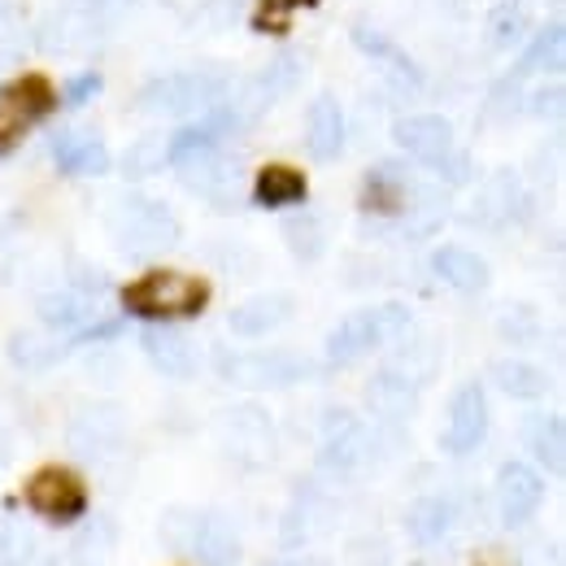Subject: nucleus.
Masks as SVG:
<instances>
[{
  "instance_id": "f257e3e1",
  "label": "nucleus",
  "mask_w": 566,
  "mask_h": 566,
  "mask_svg": "<svg viewBox=\"0 0 566 566\" xmlns=\"http://www.w3.org/2000/svg\"><path fill=\"white\" fill-rule=\"evenodd\" d=\"M127 314L148 323H170V318H197L210 305V283L184 271H148L144 280L127 283L123 292Z\"/></svg>"
},
{
  "instance_id": "f03ea898",
  "label": "nucleus",
  "mask_w": 566,
  "mask_h": 566,
  "mask_svg": "<svg viewBox=\"0 0 566 566\" xmlns=\"http://www.w3.org/2000/svg\"><path fill=\"white\" fill-rule=\"evenodd\" d=\"M227 74L213 66H197V71H175L153 78L140 92V105L148 114H166V118H197L213 109L227 92Z\"/></svg>"
},
{
  "instance_id": "7ed1b4c3",
  "label": "nucleus",
  "mask_w": 566,
  "mask_h": 566,
  "mask_svg": "<svg viewBox=\"0 0 566 566\" xmlns=\"http://www.w3.org/2000/svg\"><path fill=\"white\" fill-rule=\"evenodd\" d=\"M392 140L401 144L415 161H423L436 175H444L449 184H462L467 170H471L467 153L453 140V123L440 118V114H406V118H397L392 123Z\"/></svg>"
},
{
  "instance_id": "20e7f679",
  "label": "nucleus",
  "mask_w": 566,
  "mask_h": 566,
  "mask_svg": "<svg viewBox=\"0 0 566 566\" xmlns=\"http://www.w3.org/2000/svg\"><path fill=\"white\" fill-rule=\"evenodd\" d=\"M410 327V310L388 301V305H370V310H354L349 318L336 323V332L327 336V361L332 366H354L357 357L370 349L388 345L392 336H401Z\"/></svg>"
},
{
  "instance_id": "39448f33",
  "label": "nucleus",
  "mask_w": 566,
  "mask_h": 566,
  "mask_svg": "<svg viewBox=\"0 0 566 566\" xmlns=\"http://www.w3.org/2000/svg\"><path fill=\"white\" fill-rule=\"evenodd\" d=\"M57 109V92L44 74H22L0 87V157H9L22 136Z\"/></svg>"
},
{
  "instance_id": "423d86ee",
  "label": "nucleus",
  "mask_w": 566,
  "mask_h": 566,
  "mask_svg": "<svg viewBox=\"0 0 566 566\" xmlns=\"http://www.w3.org/2000/svg\"><path fill=\"white\" fill-rule=\"evenodd\" d=\"M114 240L118 249L136 253V258H153L161 249H170L179 240V218L166 210L161 201H148V197H132L114 210Z\"/></svg>"
},
{
  "instance_id": "0eeeda50",
  "label": "nucleus",
  "mask_w": 566,
  "mask_h": 566,
  "mask_svg": "<svg viewBox=\"0 0 566 566\" xmlns=\"http://www.w3.org/2000/svg\"><path fill=\"white\" fill-rule=\"evenodd\" d=\"M218 375L240 388H287L310 375V361L296 354H218Z\"/></svg>"
},
{
  "instance_id": "6e6552de",
  "label": "nucleus",
  "mask_w": 566,
  "mask_h": 566,
  "mask_svg": "<svg viewBox=\"0 0 566 566\" xmlns=\"http://www.w3.org/2000/svg\"><path fill=\"white\" fill-rule=\"evenodd\" d=\"M27 505L40 514V518H53V523H74L87 514V484L66 471V467H44L31 475L27 484Z\"/></svg>"
},
{
  "instance_id": "1a4fd4ad",
  "label": "nucleus",
  "mask_w": 566,
  "mask_h": 566,
  "mask_svg": "<svg viewBox=\"0 0 566 566\" xmlns=\"http://www.w3.org/2000/svg\"><path fill=\"white\" fill-rule=\"evenodd\" d=\"M484 436H489V397H484V384L467 379L449 401V423H444L440 444H444V453L467 458L484 444Z\"/></svg>"
},
{
  "instance_id": "9d476101",
  "label": "nucleus",
  "mask_w": 566,
  "mask_h": 566,
  "mask_svg": "<svg viewBox=\"0 0 566 566\" xmlns=\"http://www.w3.org/2000/svg\"><path fill=\"white\" fill-rule=\"evenodd\" d=\"M366 458H370V431L357 423L349 410H332L323 423L318 467L332 475H354Z\"/></svg>"
},
{
  "instance_id": "9b49d317",
  "label": "nucleus",
  "mask_w": 566,
  "mask_h": 566,
  "mask_svg": "<svg viewBox=\"0 0 566 566\" xmlns=\"http://www.w3.org/2000/svg\"><path fill=\"white\" fill-rule=\"evenodd\" d=\"M545 501V480L536 467L527 462H505L496 471V510H501V523L510 527H523Z\"/></svg>"
},
{
  "instance_id": "f8f14e48",
  "label": "nucleus",
  "mask_w": 566,
  "mask_h": 566,
  "mask_svg": "<svg viewBox=\"0 0 566 566\" xmlns=\"http://www.w3.org/2000/svg\"><path fill=\"white\" fill-rule=\"evenodd\" d=\"M419 201H423V192L397 166H375L361 184V210L370 213H410Z\"/></svg>"
},
{
  "instance_id": "ddd939ff",
  "label": "nucleus",
  "mask_w": 566,
  "mask_h": 566,
  "mask_svg": "<svg viewBox=\"0 0 566 566\" xmlns=\"http://www.w3.org/2000/svg\"><path fill=\"white\" fill-rule=\"evenodd\" d=\"M96 305H101V292L74 283V287H62V292L40 296V318H44L53 332H74V336H78L83 327L96 323V314H101Z\"/></svg>"
},
{
  "instance_id": "4468645a",
  "label": "nucleus",
  "mask_w": 566,
  "mask_h": 566,
  "mask_svg": "<svg viewBox=\"0 0 566 566\" xmlns=\"http://www.w3.org/2000/svg\"><path fill=\"white\" fill-rule=\"evenodd\" d=\"M287 318H292V296L287 292H262V296H249L244 305H235L227 327L235 336H244V340H258V336L283 327Z\"/></svg>"
},
{
  "instance_id": "2eb2a0df",
  "label": "nucleus",
  "mask_w": 566,
  "mask_h": 566,
  "mask_svg": "<svg viewBox=\"0 0 566 566\" xmlns=\"http://www.w3.org/2000/svg\"><path fill=\"white\" fill-rule=\"evenodd\" d=\"M305 148H310L318 161L340 157V148H345V109H340L336 96H314V101H310V114H305Z\"/></svg>"
},
{
  "instance_id": "dca6fc26",
  "label": "nucleus",
  "mask_w": 566,
  "mask_h": 566,
  "mask_svg": "<svg viewBox=\"0 0 566 566\" xmlns=\"http://www.w3.org/2000/svg\"><path fill=\"white\" fill-rule=\"evenodd\" d=\"M518 201H523L518 179H514L510 170H496V175L484 179V188L475 192V201H471V213H467V218H471L475 227L496 231V227H505V222L518 213Z\"/></svg>"
},
{
  "instance_id": "f3484780",
  "label": "nucleus",
  "mask_w": 566,
  "mask_h": 566,
  "mask_svg": "<svg viewBox=\"0 0 566 566\" xmlns=\"http://www.w3.org/2000/svg\"><path fill=\"white\" fill-rule=\"evenodd\" d=\"M188 554L201 566H235L240 563V536L231 532L227 518H218V514H197Z\"/></svg>"
},
{
  "instance_id": "a211bd4d",
  "label": "nucleus",
  "mask_w": 566,
  "mask_h": 566,
  "mask_svg": "<svg viewBox=\"0 0 566 566\" xmlns=\"http://www.w3.org/2000/svg\"><path fill=\"white\" fill-rule=\"evenodd\" d=\"M415 397H419V384H415L406 370H397V366H384V370L370 379V388H366V401H370V410H375L379 419H388V423H397V419H410V410H415Z\"/></svg>"
},
{
  "instance_id": "6ab92c4d",
  "label": "nucleus",
  "mask_w": 566,
  "mask_h": 566,
  "mask_svg": "<svg viewBox=\"0 0 566 566\" xmlns=\"http://www.w3.org/2000/svg\"><path fill=\"white\" fill-rule=\"evenodd\" d=\"M123 440V415L114 406H87L78 410L71 423V444L78 453H109Z\"/></svg>"
},
{
  "instance_id": "aec40b11",
  "label": "nucleus",
  "mask_w": 566,
  "mask_h": 566,
  "mask_svg": "<svg viewBox=\"0 0 566 566\" xmlns=\"http://www.w3.org/2000/svg\"><path fill=\"white\" fill-rule=\"evenodd\" d=\"M144 354L148 361L161 370V375H170V379H192L197 375V354H192V345L179 336V332H170L166 323L161 327H148L140 336Z\"/></svg>"
},
{
  "instance_id": "412c9836",
  "label": "nucleus",
  "mask_w": 566,
  "mask_h": 566,
  "mask_svg": "<svg viewBox=\"0 0 566 566\" xmlns=\"http://www.w3.org/2000/svg\"><path fill=\"white\" fill-rule=\"evenodd\" d=\"M53 161L66 175H105L109 170V148L92 132H62L53 140Z\"/></svg>"
},
{
  "instance_id": "4be33fe9",
  "label": "nucleus",
  "mask_w": 566,
  "mask_h": 566,
  "mask_svg": "<svg viewBox=\"0 0 566 566\" xmlns=\"http://www.w3.org/2000/svg\"><path fill=\"white\" fill-rule=\"evenodd\" d=\"M431 271L458 292H484L489 287V262L462 244H440L431 253Z\"/></svg>"
},
{
  "instance_id": "5701e85b",
  "label": "nucleus",
  "mask_w": 566,
  "mask_h": 566,
  "mask_svg": "<svg viewBox=\"0 0 566 566\" xmlns=\"http://www.w3.org/2000/svg\"><path fill=\"white\" fill-rule=\"evenodd\" d=\"M523 444L532 449V458L549 471V475H563L566 467V427L558 415L541 410V415H527L523 423Z\"/></svg>"
},
{
  "instance_id": "b1692460",
  "label": "nucleus",
  "mask_w": 566,
  "mask_h": 566,
  "mask_svg": "<svg viewBox=\"0 0 566 566\" xmlns=\"http://www.w3.org/2000/svg\"><path fill=\"white\" fill-rule=\"evenodd\" d=\"M96 13H87V9H74V13H53L49 22H44V31H40V44L49 49V53H74V49H83V44H92L96 40Z\"/></svg>"
},
{
  "instance_id": "393cba45",
  "label": "nucleus",
  "mask_w": 566,
  "mask_h": 566,
  "mask_svg": "<svg viewBox=\"0 0 566 566\" xmlns=\"http://www.w3.org/2000/svg\"><path fill=\"white\" fill-rule=\"evenodd\" d=\"M449 527H453V501L449 496H419L406 510V532L419 545H440L449 536Z\"/></svg>"
},
{
  "instance_id": "a878e982",
  "label": "nucleus",
  "mask_w": 566,
  "mask_h": 566,
  "mask_svg": "<svg viewBox=\"0 0 566 566\" xmlns=\"http://www.w3.org/2000/svg\"><path fill=\"white\" fill-rule=\"evenodd\" d=\"M253 201L266 210H283V206H301L305 201V175L292 166H266L253 184Z\"/></svg>"
},
{
  "instance_id": "bb28decb",
  "label": "nucleus",
  "mask_w": 566,
  "mask_h": 566,
  "mask_svg": "<svg viewBox=\"0 0 566 566\" xmlns=\"http://www.w3.org/2000/svg\"><path fill=\"white\" fill-rule=\"evenodd\" d=\"M493 384L505 392V397H514V401H536V397H545V388H549L545 370H541V366H532V361H518V357L496 361Z\"/></svg>"
},
{
  "instance_id": "cd10ccee",
  "label": "nucleus",
  "mask_w": 566,
  "mask_h": 566,
  "mask_svg": "<svg viewBox=\"0 0 566 566\" xmlns=\"http://www.w3.org/2000/svg\"><path fill=\"white\" fill-rule=\"evenodd\" d=\"M563 49H566L563 22H549L545 31H536V40H532L527 53L518 57L514 74H558L563 71Z\"/></svg>"
},
{
  "instance_id": "c85d7f7f",
  "label": "nucleus",
  "mask_w": 566,
  "mask_h": 566,
  "mask_svg": "<svg viewBox=\"0 0 566 566\" xmlns=\"http://www.w3.org/2000/svg\"><path fill=\"white\" fill-rule=\"evenodd\" d=\"M283 240H287V249H292L301 262H314V258H323V249H327V231H323V218H314V213L287 218V222H283Z\"/></svg>"
},
{
  "instance_id": "c756f323",
  "label": "nucleus",
  "mask_w": 566,
  "mask_h": 566,
  "mask_svg": "<svg viewBox=\"0 0 566 566\" xmlns=\"http://www.w3.org/2000/svg\"><path fill=\"white\" fill-rule=\"evenodd\" d=\"M62 357V345L53 336H40V332H18L9 340V361L22 366V370H44Z\"/></svg>"
},
{
  "instance_id": "7c9ffc66",
  "label": "nucleus",
  "mask_w": 566,
  "mask_h": 566,
  "mask_svg": "<svg viewBox=\"0 0 566 566\" xmlns=\"http://www.w3.org/2000/svg\"><path fill=\"white\" fill-rule=\"evenodd\" d=\"M0 563L4 566H35L40 563V541L22 523H0Z\"/></svg>"
},
{
  "instance_id": "2f4dec72",
  "label": "nucleus",
  "mask_w": 566,
  "mask_h": 566,
  "mask_svg": "<svg viewBox=\"0 0 566 566\" xmlns=\"http://www.w3.org/2000/svg\"><path fill=\"white\" fill-rule=\"evenodd\" d=\"M74 566H109V554H114V523L96 518L78 541H74Z\"/></svg>"
},
{
  "instance_id": "473e14b6",
  "label": "nucleus",
  "mask_w": 566,
  "mask_h": 566,
  "mask_svg": "<svg viewBox=\"0 0 566 566\" xmlns=\"http://www.w3.org/2000/svg\"><path fill=\"white\" fill-rule=\"evenodd\" d=\"M296 78H301V66L292 57H275L266 71L253 78V92L262 96V105H275L280 96H287L296 87Z\"/></svg>"
},
{
  "instance_id": "72a5a7b5",
  "label": "nucleus",
  "mask_w": 566,
  "mask_h": 566,
  "mask_svg": "<svg viewBox=\"0 0 566 566\" xmlns=\"http://www.w3.org/2000/svg\"><path fill=\"white\" fill-rule=\"evenodd\" d=\"M523 35H527V9H523V4H501L493 18H489V40H493V49H514Z\"/></svg>"
},
{
  "instance_id": "f704fd0d",
  "label": "nucleus",
  "mask_w": 566,
  "mask_h": 566,
  "mask_svg": "<svg viewBox=\"0 0 566 566\" xmlns=\"http://www.w3.org/2000/svg\"><path fill=\"white\" fill-rule=\"evenodd\" d=\"M161 161H166V140L161 136H144L127 148V175L132 179H144V175H153V170H161Z\"/></svg>"
},
{
  "instance_id": "c9c22d12",
  "label": "nucleus",
  "mask_w": 566,
  "mask_h": 566,
  "mask_svg": "<svg viewBox=\"0 0 566 566\" xmlns=\"http://www.w3.org/2000/svg\"><path fill=\"white\" fill-rule=\"evenodd\" d=\"M314 4H318V0H262V9H258V27L280 31L283 13H292V9H314Z\"/></svg>"
},
{
  "instance_id": "e433bc0d",
  "label": "nucleus",
  "mask_w": 566,
  "mask_h": 566,
  "mask_svg": "<svg viewBox=\"0 0 566 566\" xmlns=\"http://www.w3.org/2000/svg\"><path fill=\"white\" fill-rule=\"evenodd\" d=\"M96 92H101V74L87 71V74H74L62 96H66V105H83V101H92Z\"/></svg>"
},
{
  "instance_id": "4c0bfd02",
  "label": "nucleus",
  "mask_w": 566,
  "mask_h": 566,
  "mask_svg": "<svg viewBox=\"0 0 566 566\" xmlns=\"http://www.w3.org/2000/svg\"><path fill=\"white\" fill-rule=\"evenodd\" d=\"M532 109L558 118V109H563V83H558V78H554V83H541L536 96H532Z\"/></svg>"
},
{
  "instance_id": "58836bf2",
  "label": "nucleus",
  "mask_w": 566,
  "mask_h": 566,
  "mask_svg": "<svg viewBox=\"0 0 566 566\" xmlns=\"http://www.w3.org/2000/svg\"><path fill=\"white\" fill-rule=\"evenodd\" d=\"M9 27H13V4H4V0H0V35H4Z\"/></svg>"
},
{
  "instance_id": "ea45409f",
  "label": "nucleus",
  "mask_w": 566,
  "mask_h": 566,
  "mask_svg": "<svg viewBox=\"0 0 566 566\" xmlns=\"http://www.w3.org/2000/svg\"><path fill=\"white\" fill-rule=\"evenodd\" d=\"M4 462H9V431L0 423V471H4Z\"/></svg>"
},
{
  "instance_id": "a19ab883",
  "label": "nucleus",
  "mask_w": 566,
  "mask_h": 566,
  "mask_svg": "<svg viewBox=\"0 0 566 566\" xmlns=\"http://www.w3.org/2000/svg\"><path fill=\"white\" fill-rule=\"evenodd\" d=\"M262 566H301V563H292V558H271V563H262Z\"/></svg>"
},
{
  "instance_id": "79ce46f5",
  "label": "nucleus",
  "mask_w": 566,
  "mask_h": 566,
  "mask_svg": "<svg viewBox=\"0 0 566 566\" xmlns=\"http://www.w3.org/2000/svg\"><path fill=\"white\" fill-rule=\"evenodd\" d=\"M35 566H49V563H35Z\"/></svg>"
}]
</instances>
